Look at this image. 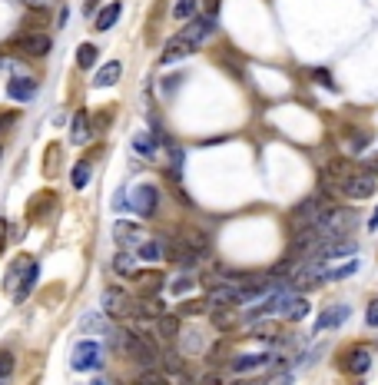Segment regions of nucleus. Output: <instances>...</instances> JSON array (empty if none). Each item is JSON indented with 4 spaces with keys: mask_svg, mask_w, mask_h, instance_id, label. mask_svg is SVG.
Masks as SVG:
<instances>
[{
    "mask_svg": "<svg viewBox=\"0 0 378 385\" xmlns=\"http://www.w3.org/2000/svg\"><path fill=\"white\" fill-rule=\"evenodd\" d=\"M329 199H325V193H319V196H309L302 199L299 206L292 209V230H315L319 223L325 220V213H329Z\"/></svg>",
    "mask_w": 378,
    "mask_h": 385,
    "instance_id": "f257e3e1",
    "label": "nucleus"
},
{
    "mask_svg": "<svg viewBox=\"0 0 378 385\" xmlns=\"http://www.w3.org/2000/svg\"><path fill=\"white\" fill-rule=\"evenodd\" d=\"M103 362V349H100V342L93 339H83L73 345V355H70V365H73V372H93L100 369Z\"/></svg>",
    "mask_w": 378,
    "mask_h": 385,
    "instance_id": "f03ea898",
    "label": "nucleus"
},
{
    "mask_svg": "<svg viewBox=\"0 0 378 385\" xmlns=\"http://www.w3.org/2000/svg\"><path fill=\"white\" fill-rule=\"evenodd\" d=\"M103 312H107L110 319H133L136 316V306H133V299L123 292V289L110 286L103 292Z\"/></svg>",
    "mask_w": 378,
    "mask_h": 385,
    "instance_id": "7ed1b4c3",
    "label": "nucleus"
},
{
    "mask_svg": "<svg viewBox=\"0 0 378 385\" xmlns=\"http://www.w3.org/2000/svg\"><path fill=\"white\" fill-rule=\"evenodd\" d=\"M378 189V179H375V173H368V170H355L352 177L342 183V196H348V199H368L372 193Z\"/></svg>",
    "mask_w": 378,
    "mask_h": 385,
    "instance_id": "20e7f679",
    "label": "nucleus"
},
{
    "mask_svg": "<svg viewBox=\"0 0 378 385\" xmlns=\"http://www.w3.org/2000/svg\"><path fill=\"white\" fill-rule=\"evenodd\" d=\"M216 30V13H206V17H193V20L186 23V30L179 33L183 40H189L193 47H203L209 37Z\"/></svg>",
    "mask_w": 378,
    "mask_h": 385,
    "instance_id": "39448f33",
    "label": "nucleus"
},
{
    "mask_svg": "<svg viewBox=\"0 0 378 385\" xmlns=\"http://www.w3.org/2000/svg\"><path fill=\"white\" fill-rule=\"evenodd\" d=\"M13 47H17L23 57H47L50 50H54V40H50L44 30L40 33H20V37L13 40Z\"/></svg>",
    "mask_w": 378,
    "mask_h": 385,
    "instance_id": "423d86ee",
    "label": "nucleus"
},
{
    "mask_svg": "<svg viewBox=\"0 0 378 385\" xmlns=\"http://www.w3.org/2000/svg\"><path fill=\"white\" fill-rule=\"evenodd\" d=\"M130 203H133V209H136L140 216H146V220H150L153 213L160 209V189L153 186V183H143V186L133 189Z\"/></svg>",
    "mask_w": 378,
    "mask_h": 385,
    "instance_id": "0eeeda50",
    "label": "nucleus"
},
{
    "mask_svg": "<svg viewBox=\"0 0 378 385\" xmlns=\"http://www.w3.org/2000/svg\"><path fill=\"white\" fill-rule=\"evenodd\" d=\"M342 369H345L348 375H365L368 369H372V345H352L345 353V359H342Z\"/></svg>",
    "mask_w": 378,
    "mask_h": 385,
    "instance_id": "6e6552de",
    "label": "nucleus"
},
{
    "mask_svg": "<svg viewBox=\"0 0 378 385\" xmlns=\"http://www.w3.org/2000/svg\"><path fill=\"white\" fill-rule=\"evenodd\" d=\"M348 316H352V309L342 302V306H325L319 312V319H315V332H325V329H338V326H345Z\"/></svg>",
    "mask_w": 378,
    "mask_h": 385,
    "instance_id": "1a4fd4ad",
    "label": "nucleus"
},
{
    "mask_svg": "<svg viewBox=\"0 0 378 385\" xmlns=\"http://www.w3.org/2000/svg\"><path fill=\"white\" fill-rule=\"evenodd\" d=\"M37 93H40V87H37V80L33 77H13L11 83H7V97L20 100V103H30Z\"/></svg>",
    "mask_w": 378,
    "mask_h": 385,
    "instance_id": "9d476101",
    "label": "nucleus"
},
{
    "mask_svg": "<svg viewBox=\"0 0 378 385\" xmlns=\"http://www.w3.org/2000/svg\"><path fill=\"white\" fill-rule=\"evenodd\" d=\"M113 239H117V246H140L143 242V230L136 226L133 220H119L117 226H113Z\"/></svg>",
    "mask_w": 378,
    "mask_h": 385,
    "instance_id": "9b49d317",
    "label": "nucleus"
},
{
    "mask_svg": "<svg viewBox=\"0 0 378 385\" xmlns=\"http://www.w3.org/2000/svg\"><path fill=\"white\" fill-rule=\"evenodd\" d=\"M193 50H196V47L189 44V40H183V37H173L170 44L163 47L160 64H163V66H173V64H179L183 57H189V54H193Z\"/></svg>",
    "mask_w": 378,
    "mask_h": 385,
    "instance_id": "f8f14e48",
    "label": "nucleus"
},
{
    "mask_svg": "<svg viewBox=\"0 0 378 385\" xmlns=\"http://www.w3.org/2000/svg\"><path fill=\"white\" fill-rule=\"evenodd\" d=\"M119 73H123V64L119 60H107V64L97 70V77H93V87L97 90H110L113 83L119 80Z\"/></svg>",
    "mask_w": 378,
    "mask_h": 385,
    "instance_id": "ddd939ff",
    "label": "nucleus"
},
{
    "mask_svg": "<svg viewBox=\"0 0 378 385\" xmlns=\"http://www.w3.org/2000/svg\"><path fill=\"white\" fill-rule=\"evenodd\" d=\"M70 143L73 146L90 143V117H87V110L73 113V123H70Z\"/></svg>",
    "mask_w": 378,
    "mask_h": 385,
    "instance_id": "4468645a",
    "label": "nucleus"
},
{
    "mask_svg": "<svg viewBox=\"0 0 378 385\" xmlns=\"http://www.w3.org/2000/svg\"><path fill=\"white\" fill-rule=\"evenodd\" d=\"M272 362V353H256V355H236L232 362H229V369L232 372H249V369H259V365H269Z\"/></svg>",
    "mask_w": 378,
    "mask_h": 385,
    "instance_id": "2eb2a0df",
    "label": "nucleus"
},
{
    "mask_svg": "<svg viewBox=\"0 0 378 385\" xmlns=\"http://www.w3.org/2000/svg\"><path fill=\"white\" fill-rule=\"evenodd\" d=\"M37 276H40V266L30 263V266H27V273H23V283L17 286V292H13V296H17V302H23V299L33 292V286H37Z\"/></svg>",
    "mask_w": 378,
    "mask_h": 385,
    "instance_id": "dca6fc26",
    "label": "nucleus"
},
{
    "mask_svg": "<svg viewBox=\"0 0 378 385\" xmlns=\"http://www.w3.org/2000/svg\"><path fill=\"white\" fill-rule=\"evenodd\" d=\"M113 273L117 276H136V256L126 253V249H119L113 256Z\"/></svg>",
    "mask_w": 378,
    "mask_h": 385,
    "instance_id": "f3484780",
    "label": "nucleus"
},
{
    "mask_svg": "<svg viewBox=\"0 0 378 385\" xmlns=\"http://www.w3.org/2000/svg\"><path fill=\"white\" fill-rule=\"evenodd\" d=\"M153 329L160 339H173V336H179V316H160L153 322Z\"/></svg>",
    "mask_w": 378,
    "mask_h": 385,
    "instance_id": "a211bd4d",
    "label": "nucleus"
},
{
    "mask_svg": "<svg viewBox=\"0 0 378 385\" xmlns=\"http://www.w3.org/2000/svg\"><path fill=\"white\" fill-rule=\"evenodd\" d=\"M163 242L160 239H143L140 242V249H136V256H140L143 263H156V259H163Z\"/></svg>",
    "mask_w": 378,
    "mask_h": 385,
    "instance_id": "6ab92c4d",
    "label": "nucleus"
},
{
    "mask_svg": "<svg viewBox=\"0 0 378 385\" xmlns=\"http://www.w3.org/2000/svg\"><path fill=\"white\" fill-rule=\"evenodd\" d=\"M97 60H100V54H97V47H93V44H80V47H76V66H80V70L97 66Z\"/></svg>",
    "mask_w": 378,
    "mask_h": 385,
    "instance_id": "aec40b11",
    "label": "nucleus"
},
{
    "mask_svg": "<svg viewBox=\"0 0 378 385\" xmlns=\"http://www.w3.org/2000/svg\"><path fill=\"white\" fill-rule=\"evenodd\" d=\"M196 13H199V0H176L173 4V17L176 20H193Z\"/></svg>",
    "mask_w": 378,
    "mask_h": 385,
    "instance_id": "412c9836",
    "label": "nucleus"
},
{
    "mask_svg": "<svg viewBox=\"0 0 378 385\" xmlns=\"http://www.w3.org/2000/svg\"><path fill=\"white\" fill-rule=\"evenodd\" d=\"M70 183H73V189H87V183H90V160L73 163V170H70Z\"/></svg>",
    "mask_w": 378,
    "mask_h": 385,
    "instance_id": "4be33fe9",
    "label": "nucleus"
},
{
    "mask_svg": "<svg viewBox=\"0 0 378 385\" xmlns=\"http://www.w3.org/2000/svg\"><path fill=\"white\" fill-rule=\"evenodd\" d=\"M119 7H123V4H107V7H103V13L97 17V30L100 33H107L110 27L119 20Z\"/></svg>",
    "mask_w": 378,
    "mask_h": 385,
    "instance_id": "5701e85b",
    "label": "nucleus"
},
{
    "mask_svg": "<svg viewBox=\"0 0 378 385\" xmlns=\"http://www.w3.org/2000/svg\"><path fill=\"white\" fill-rule=\"evenodd\" d=\"M193 289H196V276H189V273H179L173 283H170V292H173V296H186V292H193Z\"/></svg>",
    "mask_w": 378,
    "mask_h": 385,
    "instance_id": "b1692460",
    "label": "nucleus"
},
{
    "mask_svg": "<svg viewBox=\"0 0 378 385\" xmlns=\"http://www.w3.org/2000/svg\"><path fill=\"white\" fill-rule=\"evenodd\" d=\"M133 146H136V153L153 156V153H156V146H160V140H153L150 133H136V140H133Z\"/></svg>",
    "mask_w": 378,
    "mask_h": 385,
    "instance_id": "393cba45",
    "label": "nucleus"
},
{
    "mask_svg": "<svg viewBox=\"0 0 378 385\" xmlns=\"http://www.w3.org/2000/svg\"><path fill=\"white\" fill-rule=\"evenodd\" d=\"M103 326H107V322H103L100 312H87V316L80 319V329L83 332H103Z\"/></svg>",
    "mask_w": 378,
    "mask_h": 385,
    "instance_id": "a878e982",
    "label": "nucleus"
},
{
    "mask_svg": "<svg viewBox=\"0 0 378 385\" xmlns=\"http://www.w3.org/2000/svg\"><path fill=\"white\" fill-rule=\"evenodd\" d=\"M209 309H213V302H209V299H199V302H186V306L179 309V316H203Z\"/></svg>",
    "mask_w": 378,
    "mask_h": 385,
    "instance_id": "bb28decb",
    "label": "nucleus"
},
{
    "mask_svg": "<svg viewBox=\"0 0 378 385\" xmlns=\"http://www.w3.org/2000/svg\"><path fill=\"white\" fill-rule=\"evenodd\" d=\"M355 273H358V263H345V266H338V269H332V273H329V283L348 279V276H355Z\"/></svg>",
    "mask_w": 378,
    "mask_h": 385,
    "instance_id": "cd10ccee",
    "label": "nucleus"
},
{
    "mask_svg": "<svg viewBox=\"0 0 378 385\" xmlns=\"http://www.w3.org/2000/svg\"><path fill=\"white\" fill-rule=\"evenodd\" d=\"M365 326L368 329H378V296L368 299V309H365Z\"/></svg>",
    "mask_w": 378,
    "mask_h": 385,
    "instance_id": "c85d7f7f",
    "label": "nucleus"
},
{
    "mask_svg": "<svg viewBox=\"0 0 378 385\" xmlns=\"http://www.w3.org/2000/svg\"><path fill=\"white\" fill-rule=\"evenodd\" d=\"M0 375H4V379H11V375H13V353H11V349H4V353H0Z\"/></svg>",
    "mask_w": 378,
    "mask_h": 385,
    "instance_id": "c756f323",
    "label": "nucleus"
},
{
    "mask_svg": "<svg viewBox=\"0 0 378 385\" xmlns=\"http://www.w3.org/2000/svg\"><path fill=\"white\" fill-rule=\"evenodd\" d=\"M213 319H216L219 329H232V326H236V316H229L223 309H213Z\"/></svg>",
    "mask_w": 378,
    "mask_h": 385,
    "instance_id": "7c9ffc66",
    "label": "nucleus"
},
{
    "mask_svg": "<svg viewBox=\"0 0 378 385\" xmlns=\"http://www.w3.org/2000/svg\"><path fill=\"white\" fill-rule=\"evenodd\" d=\"M199 385H239V382L226 379L223 372H206V375H203V382H199Z\"/></svg>",
    "mask_w": 378,
    "mask_h": 385,
    "instance_id": "2f4dec72",
    "label": "nucleus"
},
{
    "mask_svg": "<svg viewBox=\"0 0 378 385\" xmlns=\"http://www.w3.org/2000/svg\"><path fill=\"white\" fill-rule=\"evenodd\" d=\"M136 385H170V382H166V379H163L160 372H140Z\"/></svg>",
    "mask_w": 378,
    "mask_h": 385,
    "instance_id": "473e14b6",
    "label": "nucleus"
},
{
    "mask_svg": "<svg viewBox=\"0 0 378 385\" xmlns=\"http://www.w3.org/2000/svg\"><path fill=\"white\" fill-rule=\"evenodd\" d=\"M348 143H352V153H362V150L368 146V133L355 130V133H352V140H348Z\"/></svg>",
    "mask_w": 378,
    "mask_h": 385,
    "instance_id": "72a5a7b5",
    "label": "nucleus"
},
{
    "mask_svg": "<svg viewBox=\"0 0 378 385\" xmlns=\"http://www.w3.org/2000/svg\"><path fill=\"white\" fill-rule=\"evenodd\" d=\"M13 123H17V113H13V110H0V133H7Z\"/></svg>",
    "mask_w": 378,
    "mask_h": 385,
    "instance_id": "f704fd0d",
    "label": "nucleus"
},
{
    "mask_svg": "<svg viewBox=\"0 0 378 385\" xmlns=\"http://www.w3.org/2000/svg\"><path fill=\"white\" fill-rule=\"evenodd\" d=\"M123 193H126V189H119L117 196H113V209H133V203L123 196Z\"/></svg>",
    "mask_w": 378,
    "mask_h": 385,
    "instance_id": "c9c22d12",
    "label": "nucleus"
},
{
    "mask_svg": "<svg viewBox=\"0 0 378 385\" xmlns=\"http://www.w3.org/2000/svg\"><path fill=\"white\" fill-rule=\"evenodd\" d=\"M7 232H11V223H7L4 216H0V253L7 249Z\"/></svg>",
    "mask_w": 378,
    "mask_h": 385,
    "instance_id": "e433bc0d",
    "label": "nucleus"
},
{
    "mask_svg": "<svg viewBox=\"0 0 378 385\" xmlns=\"http://www.w3.org/2000/svg\"><path fill=\"white\" fill-rule=\"evenodd\" d=\"M269 385H292V372H279V375H269Z\"/></svg>",
    "mask_w": 378,
    "mask_h": 385,
    "instance_id": "4c0bfd02",
    "label": "nucleus"
},
{
    "mask_svg": "<svg viewBox=\"0 0 378 385\" xmlns=\"http://www.w3.org/2000/svg\"><path fill=\"white\" fill-rule=\"evenodd\" d=\"M312 77H315V80H322V83H325V87H329V90H335V83H332V77H329V73H325V70H315Z\"/></svg>",
    "mask_w": 378,
    "mask_h": 385,
    "instance_id": "58836bf2",
    "label": "nucleus"
},
{
    "mask_svg": "<svg viewBox=\"0 0 378 385\" xmlns=\"http://www.w3.org/2000/svg\"><path fill=\"white\" fill-rule=\"evenodd\" d=\"M97 4H100V0H83V13L93 17V13H97Z\"/></svg>",
    "mask_w": 378,
    "mask_h": 385,
    "instance_id": "ea45409f",
    "label": "nucleus"
},
{
    "mask_svg": "<svg viewBox=\"0 0 378 385\" xmlns=\"http://www.w3.org/2000/svg\"><path fill=\"white\" fill-rule=\"evenodd\" d=\"M196 345H199V336H193V332H189V336H186V349H196Z\"/></svg>",
    "mask_w": 378,
    "mask_h": 385,
    "instance_id": "a19ab883",
    "label": "nucleus"
},
{
    "mask_svg": "<svg viewBox=\"0 0 378 385\" xmlns=\"http://www.w3.org/2000/svg\"><path fill=\"white\" fill-rule=\"evenodd\" d=\"M368 230H372V232H378V209H375V213H372V220H368Z\"/></svg>",
    "mask_w": 378,
    "mask_h": 385,
    "instance_id": "79ce46f5",
    "label": "nucleus"
},
{
    "mask_svg": "<svg viewBox=\"0 0 378 385\" xmlns=\"http://www.w3.org/2000/svg\"><path fill=\"white\" fill-rule=\"evenodd\" d=\"M239 385H269V375L266 379H249V382H239Z\"/></svg>",
    "mask_w": 378,
    "mask_h": 385,
    "instance_id": "37998d69",
    "label": "nucleus"
},
{
    "mask_svg": "<svg viewBox=\"0 0 378 385\" xmlns=\"http://www.w3.org/2000/svg\"><path fill=\"white\" fill-rule=\"evenodd\" d=\"M90 385H113V382H110L107 375H97V379H93V382H90Z\"/></svg>",
    "mask_w": 378,
    "mask_h": 385,
    "instance_id": "c03bdc74",
    "label": "nucleus"
},
{
    "mask_svg": "<svg viewBox=\"0 0 378 385\" xmlns=\"http://www.w3.org/2000/svg\"><path fill=\"white\" fill-rule=\"evenodd\" d=\"M0 385H11V379H4V375H0Z\"/></svg>",
    "mask_w": 378,
    "mask_h": 385,
    "instance_id": "a18cd8bd",
    "label": "nucleus"
},
{
    "mask_svg": "<svg viewBox=\"0 0 378 385\" xmlns=\"http://www.w3.org/2000/svg\"><path fill=\"white\" fill-rule=\"evenodd\" d=\"M0 156H4V146H0Z\"/></svg>",
    "mask_w": 378,
    "mask_h": 385,
    "instance_id": "49530a36",
    "label": "nucleus"
}]
</instances>
